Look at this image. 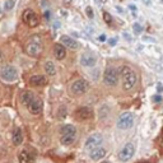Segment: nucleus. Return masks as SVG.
Masks as SVG:
<instances>
[{
  "instance_id": "4468645a",
  "label": "nucleus",
  "mask_w": 163,
  "mask_h": 163,
  "mask_svg": "<svg viewBox=\"0 0 163 163\" xmlns=\"http://www.w3.org/2000/svg\"><path fill=\"white\" fill-rule=\"evenodd\" d=\"M18 159H19V163H33L35 162V153L24 149V151L19 153Z\"/></svg>"
},
{
  "instance_id": "bb28decb",
  "label": "nucleus",
  "mask_w": 163,
  "mask_h": 163,
  "mask_svg": "<svg viewBox=\"0 0 163 163\" xmlns=\"http://www.w3.org/2000/svg\"><path fill=\"white\" fill-rule=\"evenodd\" d=\"M157 91H158V93L163 92V84H162V83H158V84H157Z\"/></svg>"
},
{
  "instance_id": "412c9836",
  "label": "nucleus",
  "mask_w": 163,
  "mask_h": 163,
  "mask_svg": "<svg viewBox=\"0 0 163 163\" xmlns=\"http://www.w3.org/2000/svg\"><path fill=\"white\" fill-rule=\"evenodd\" d=\"M45 71L49 75H55L56 74V68L54 65V62L52 61H47L45 64Z\"/></svg>"
},
{
  "instance_id": "7c9ffc66",
  "label": "nucleus",
  "mask_w": 163,
  "mask_h": 163,
  "mask_svg": "<svg viewBox=\"0 0 163 163\" xmlns=\"http://www.w3.org/2000/svg\"><path fill=\"white\" fill-rule=\"evenodd\" d=\"M129 8H130V9H131V10H132V12H134V13H135V10H136V8H135V6H134V5H129Z\"/></svg>"
},
{
  "instance_id": "dca6fc26",
  "label": "nucleus",
  "mask_w": 163,
  "mask_h": 163,
  "mask_svg": "<svg viewBox=\"0 0 163 163\" xmlns=\"http://www.w3.org/2000/svg\"><path fill=\"white\" fill-rule=\"evenodd\" d=\"M106 155V149L103 148H94L92 149L91 153H89V157H91L93 161H99V159H102Z\"/></svg>"
},
{
  "instance_id": "39448f33",
  "label": "nucleus",
  "mask_w": 163,
  "mask_h": 163,
  "mask_svg": "<svg viewBox=\"0 0 163 163\" xmlns=\"http://www.w3.org/2000/svg\"><path fill=\"white\" fill-rule=\"evenodd\" d=\"M103 82L105 84L110 85V87H115L119 82V73L115 68H107L103 74Z\"/></svg>"
},
{
  "instance_id": "aec40b11",
  "label": "nucleus",
  "mask_w": 163,
  "mask_h": 163,
  "mask_svg": "<svg viewBox=\"0 0 163 163\" xmlns=\"http://www.w3.org/2000/svg\"><path fill=\"white\" fill-rule=\"evenodd\" d=\"M35 99V96L32 94L31 92H24L23 94L21 96V101H22V103L23 105H26V106H28L31 102Z\"/></svg>"
},
{
  "instance_id": "1a4fd4ad",
  "label": "nucleus",
  "mask_w": 163,
  "mask_h": 163,
  "mask_svg": "<svg viewBox=\"0 0 163 163\" xmlns=\"http://www.w3.org/2000/svg\"><path fill=\"white\" fill-rule=\"evenodd\" d=\"M88 88H89V84L84 79H78V80H75L71 84V92L74 94H83V93L88 91Z\"/></svg>"
},
{
  "instance_id": "f03ea898",
  "label": "nucleus",
  "mask_w": 163,
  "mask_h": 163,
  "mask_svg": "<svg viewBox=\"0 0 163 163\" xmlns=\"http://www.w3.org/2000/svg\"><path fill=\"white\" fill-rule=\"evenodd\" d=\"M42 50H44V47H42V40L40 36H32L31 38H29V42L27 44V46H26V52L32 56V58H37V56L41 55Z\"/></svg>"
},
{
  "instance_id": "2f4dec72",
  "label": "nucleus",
  "mask_w": 163,
  "mask_h": 163,
  "mask_svg": "<svg viewBox=\"0 0 163 163\" xmlns=\"http://www.w3.org/2000/svg\"><path fill=\"white\" fill-rule=\"evenodd\" d=\"M45 18H46V19H49V18H50V13H49V12H46V13H45Z\"/></svg>"
},
{
  "instance_id": "2eb2a0df",
  "label": "nucleus",
  "mask_w": 163,
  "mask_h": 163,
  "mask_svg": "<svg viewBox=\"0 0 163 163\" xmlns=\"http://www.w3.org/2000/svg\"><path fill=\"white\" fill-rule=\"evenodd\" d=\"M60 41H61V44L66 46V47H69V49H71V50H76L79 47V44L75 41L74 38H71V37H69V36H66V35H62L61 37H60Z\"/></svg>"
},
{
  "instance_id": "f8f14e48",
  "label": "nucleus",
  "mask_w": 163,
  "mask_h": 163,
  "mask_svg": "<svg viewBox=\"0 0 163 163\" xmlns=\"http://www.w3.org/2000/svg\"><path fill=\"white\" fill-rule=\"evenodd\" d=\"M42 107H44V103H42L41 99H37V98H35V99H33V101L31 102V103L27 106L28 111L31 112L32 115H38V114H41Z\"/></svg>"
},
{
  "instance_id": "0eeeda50",
  "label": "nucleus",
  "mask_w": 163,
  "mask_h": 163,
  "mask_svg": "<svg viewBox=\"0 0 163 163\" xmlns=\"http://www.w3.org/2000/svg\"><path fill=\"white\" fill-rule=\"evenodd\" d=\"M22 18H23V22H24L27 26H29V27H36V26H38V23H40L37 14H36L32 9H26V10L23 12Z\"/></svg>"
},
{
  "instance_id": "f3484780",
  "label": "nucleus",
  "mask_w": 163,
  "mask_h": 163,
  "mask_svg": "<svg viewBox=\"0 0 163 163\" xmlns=\"http://www.w3.org/2000/svg\"><path fill=\"white\" fill-rule=\"evenodd\" d=\"M29 83H31V85H35V87H41V85H45L47 83V79L44 75H33L29 78Z\"/></svg>"
},
{
  "instance_id": "c9c22d12",
  "label": "nucleus",
  "mask_w": 163,
  "mask_h": 163,
  "mask_svg": "<svg viewBox=\"0 0 163 163\" xmlns=\"http://www.w3.org/2000/svg\"><path fill=\"white\" fill-rule=\"evenodd\" d=\"M138 163H151V162H148V161H141V162H138Z\"/></svg>"
},
{
  "instance_id": "4c0bfd02",
  "label": "nucleus",
  "mask_w": 163,
  "mask_h": 163,
  "mask_svg": "<svg viewBox=\"0 0 163 163\" xmlns=\"http://www.w3.org/2000/svg\"><path fill=\"white\" fill-rule=\"evenodd\" d=\"M162 1H163V0H162Z\"/></svg>"
},
{
  "instance_id": "cd10ccee",
  "label": "nucleus",
  "mask_w": 163,
  "mask_h": 163,
  "mask_svg": "<svg viewBox=\"0 0 163 163\" xmlns=\"http://www.w3.org/2000/svg\"><path fill=\"white\" fill-rule=\"evenodd\" d=\"M116 41H117V40H116V38H111V40H110V41H108V44L111 45V46H115V45H116Z\"/></svg>"
},
{
  "instance_id": "5701e85b",
  "label": "nucleus",
  "mask_w": 163,
  "mask_h": 163,
  "mask_svg": "<svg viewBox=\"0 0 163 163\" xmlns=\"http://www.w3.org/2000/svg\"><path fill=\"white\" fill-rule=\"evenodd\" d=\"M132 29H134L135 35H140L141 31H143V27H141V24H139V23H134V24H132Z\"/></svg>"
},
{
  "instance_id": "a211bd4d",
  "label": "nucleus",
  "mask_w": 163,
  "mask_h": 163,
  "mask_svg": "<svg viewBox=\"0 0 163 163\" xmlns=\"http://www.w3.org/2000/svg\"><path fill=\"white\" fill-rule=\"evenodd\" d=\"M54 54H55V58L58 59V60H62L66 56L65 46L61 45V44H56L54 46Z\"/></svg>"
},
{
  "instance_id": "c756f323",
  "label": "nucleus",
  "mask_w": 163,
  "mask_h": 163,
  "mask_svg": "<svg viewBox=\"0 0 163 163\" xmlns=\"http://www.w3.org/2000/svg\"><path fill=\"white\" fill-rule=\"evenodd\" d=\"M143 1H144V4H145V5H151V4H152L151 0H143Z\"/></svg>"
},
{
  "instance_id": "72a5a7b5",
  "label": "nucleus",
  "mask_w": 163,
  "mask_h": 163,
  "mask_svg": "<svg viewBox=\"0 0 163 163\" xmlns=\"http://www.w3.org/2000/svg\"><path fill=\"white\" fill-rule=\"evenodd\" d=\"M144 40H148V41H152V42H154V40L151 38V37H144Z\"/></svg>"
},
{
  "instance_id": "6ab92c4d",
  "label": "nucleus",
  "mask_w": 163,
  "mask_h": 163,
  "mask_svg": "<svg viewBox=\"0 0 163 163\" xmlns=\"http://www.w3.org/2000/svg\"><path fill=\"white\" fill-rule=\"evenodd\" d=\"M12 141L14 145H21L22 141H23V132L19 128H17L13 130V134H12Z\"/></svg>"
},
{
  "instance_id": "f257e3e1",
  "label": "nucleus",
  "mask_w": 163,
  "mask_h": 163,
  "mask_svg": "<svg viewBox=\"0 0 163 163\" xmlns=\"http://www.w3.org/2000/svg\"><path fill=\"white\" fill-rule=\"evenodd\" d=\"M120 75H121L122 87H124L125 91H130V89L136 84V80H138L136 74L131 68H129V66H122V68L120 69Z\"/></svg>"
},
{
  "instance_id": "e433bc0d",
  "label": "nucleus",
  "mask_w": 163,
  "mask_h": 163,
  "mask_svg": "<svg viewBox=\"0 0 163 163\" xmlns=\"http://www.w3.org/2000/svg\"><path fill=\"white\" fill-rule=\"evenodd\" d=\"M102 163H110V162H102Z\"/></svg>"
},
{
  "instance_id": "20e7f679",
  "label": "nucleus",
  "mask_w": 163,
  "mask_h": 163,
  "mask_svg": "<svg viewBox=\"0 0 163 163\" xmlns=\"http://www.w3.org/2000/svg\"><path fill=\"white\" fill-rule=\"evenodd\" d=\"M132 124H134V116H132L131 112H124V114H121L117 119V122H116L117 128L121 129V130L130 129Z\"/></svg>"
},
{
  "instance_id": "9d476101",
  "label": "nucleus",
  "mask_w": 163,
  "mask_h": 163,
  "mask_svg": "<svg viewBox=\"0 0 163 163\" xmlns=\"http://www.w3.org/2000/svg\"><path fill=\"white\" fill-rule=\"evenodd\" d=\"M102 141H103V138H102L101 134H92L87 140H85V148L92 151V149H94V148H98L99 145L102 144Z\"/></svg>"
},
{
  "instance_id": "c85d7f7f",
  "label": "nucleus",
  "mask_w": 163,
  "mask_h": 163,
  "mask_svg": "<svg viewBox=\"0 0 163 163\" xmlns=\"http://www.w3.org/2000/svg\"><path fill=\"white\" fill-rule=\"evenodd\" d=\"M98 40H99L101 42H105V41H106V36H105V35H101V36L98 37Z\"/></svg>"
},
{
  "instance_id": "473e14b6",
  "label": "nucleus",
  "mask_w": 163,
  "mask_h": 163,
  "mask_svg": "<svg viewBox=\"0 0 163 163\" xmlns=\"http://www.w3.org/2000/svg\"><path fill=\"white\" fill-rule=\"evenodd\" d=\"M4 60V56H3V54H1V51H0V62Z\"/></svg>"
},
{
  "instance_id": "4be33fe9",
  "label": "nucleus",
  "mask_w": 163,
  "mask_h": 163,
  "mask_svg": "<svg viewBox=\"0 0 163 163\" xmlns=\"http://www.w3.org/2000/svg\"><path fill=\"white\" fill-rule=\"evenodd\" d=\"M15 5V0H6L5 1V10H12Z\"/></svg>"
},
{
  "instance_id": "6e6552de",
  "label": "nucleus",
  "mask_w": 163,
  "mask_h": 163,
  "mask_svg": "<svg viewBox=\"0 0 163 163\" xmlns=\"http://www.w3.org/2000/svg\"><path fill=\"white\" fill-rule=\"evenodd\" d=\"M134 153H135L134 144H132V143H128V144H126L125 147L120 151L119 159H120V161H122V162H128V161H130V159L132 158Z\"/></svg>"
},
{
  "instance_id": "f704fd0d",
  "label": "nucleus",
  "mask_w": 163,
  "mask_h": 163,
  "mask_svg": "<svg viewBox=\"0 0 163 163\" xmlns=\"http://www.w3.org/2000/svg\"><path fill=\"white\" fill-rule=\"evenodd\" d=\"M124 36H125V38H128V40H130V36H129V35H126V33H125V35H124Z\"/></svg>"
},
{
  "instance_id": "7ed1b4c3",
  "label": "nucleus",
  "mask_w": 163,
  "mask_h": 163,
  "mask_svg": "<svg viewBox=\"0 0 163 163\" xmlns=\"http://www.w3.org/2000/svg\"><path fill=\"white\" fill-rule=\"evenodd\" d=\"M61 135H60V141L64 145H70L74 143L76 138V129L73 125H64L61 128Z\"/></svg>"
},
{
  "instance_id": "ddd939ff",
  "label": "nucleus",
  "mask_w": 163,
  "mask_h": 163,
  "mask_svg": "<svg viewBox=\"0 0 163 163\" xmlns=\"http://www.w3.org/2000/svg\"><path fill=\"white\" fill-rule=\"evenodd\" d=\"M75 116L78 120H89L93 117V111L89 107H82L75 111Z\"/></svg>"
},
{
  "instance_id": "423d86ee",
  "label": "nucleus",
  "mask_w": 163,
  "mask_h": 163,
  "mask_svg": "<svg viewBox=\"0 0 163 163\" xmlns=\"http://www.w3.org/2000/svg\"><path fill=\"white\" fill-rule=\"evenodd\" d=\"M0 76L6 82H14L18 78V73H17V69L14 66L8 65V66H4L0 70Z\"/></svg>"
},
{
  "instance_id": "393cba45",
  "label": "nucleus",
  "mask_w": 163,
  "mask_h": 163,
  "mask_svg": "<svg viewBox=\"0 0 163 163\" xmlns=\"http://www.w3.org/2000/svg\"><path fill=\"white\" fill-rule=\"evenodd\" d=\"M85 14H87V17L89 19H92L93 17H94V13H93V9L91 8V6H87V8H85Z\"/></svg>"
},
{
  "instance_id": "b1692460",
  "label": "nucleus",
  "mask_w": 163,
  "mask_h": 163,
  "mask_svg": "<svg viewBox=\"0 0 163 163\" xmlns=\"http://www.w3.org/2000/svg\"><path fill=\"white\" fill-rule=\"evenodd\" d=\"M103 19H105V22L107 23V24H111V23H112V17H111V14H110V13H107V12L103 13Z\"/></svg>"
},
{
  "instance_id": "9b49d317",
  "label": "nucleus",
  "mask_w": 163,
  "mask_h": 163,
  "mask_svg": "<svg viewBox=\"0 0 163 163\" xmlns=\"http://www.w3.org/2000/svg\"><path fill=\"white\" fill-rule=\"evenodd\" d=\"M96 62H97V58L94 56V54H92V52H84V54H82L80 64L83 66H88V68H91V66L96 65Z\"/></svg>"
},
{
  "instance_id": "a878e982",
  "label": "nucleus",
  "mask_w": 163,
  "mask_h": 163,
  "mask_svg": "<svg viewBox=\"0 0 163 163\" xmlns=\"http://www.w3.org/2000/svg\"><path fill=\"white\" fill-rule=\"evenodd\" d=\"M152 101L155 102V103H159V102H162V97L161 96H158V94H155V96H153L152 97Z\"/></svg>"
}]
</instances>
